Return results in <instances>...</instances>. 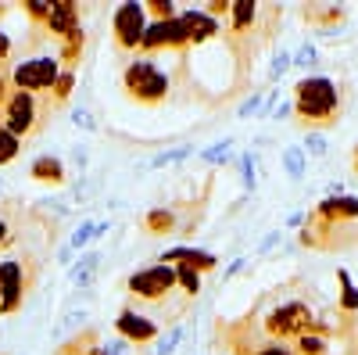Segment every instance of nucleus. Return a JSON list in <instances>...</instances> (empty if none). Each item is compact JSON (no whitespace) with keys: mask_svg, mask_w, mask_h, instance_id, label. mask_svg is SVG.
<instances>
[{"mask_svg":"<svg viewBox=\"0 0 358 355\" xmlns=\"http://www.w3.org/2000/svg\"><path fill=\"white\" fill-rule=\"evenodd\" d=\"M337 108V86L330 79H305V83H297V111L308 115V118H326V115H334Z\"/></svg>","mask_w":358,"mask_h":355,"instance_id":"f257e3e1","label":"nucleus"},{"mask_svg":"<svg viewBox=\"0 0 358 355\" xmlns=\"http://www.w3.org/2000/svg\"><path fill=\"white\" fill-rule=\"evenodd\" d=\"M176 280L183 284L187 291H201V273L194 270V265H179V270H176Z\"/></svg>","mask_w":358,"mask_h":355,"instance_id":"a211bd4d","label":"nucleus"},{"mask_svg":"<svg viewBox=\"0 0 358 355\" xmlns=\"http://www.w3.org/2000/svg\"><path fill=\"white\" fill-rule=\"evenodd\" d=\"M147 226H151L155 233H165V230H172V216L158 209V212H151V216H147Z\"/></svg>","mask_w":358,"mask_h":355,"instance_id":"6ab92c4d","label":"nucleus"},{"mask_svg":"<svg viewBox=\"0 0 358 355\" xmlns=\"http://www.w3.org/2000/svg\"><path fill=\"white\" fill-rule=\"evenodd\" d=\"M183 22H187V33H190L194 43H201V40H208L212 33H219V25H215L212 15H197V11H190V15H183Z\"/></svg>","mask_w":358,"mask_h":355,"instance_id":"f8f14e48","label":"nucleus"},{"mask_svg":"<svg viewBox=\"0 0 358 355\" xmlns=\"http://www.w3.org/2000/svg\"><path fill=\"white\" fill-rule=\"evenodd\" d=\"M251 22H255V4L251 0H236L233 4V29H244Z\"/></svg>","mask_w":358,"mask_h":355,"instance_id":"dca6fc26","label":"nucleus"},{"mask_svg":"<svg viewBox=\"0 0 358 355\" xmlns=\"http://www.w3.org/2000/svg\"><path fill=\"white\" fill-rule=\"evenodd\" d=\"M312 323V312H308V305H301V302H290V305H283V309H276L273 316H268V330L273 334H301L305 327Z\"/></svg>","mask_w":358,"mask_h":355,"instance_id":"6e6552de","label":"nucleus"},{"mask_svg":"<svg viewBox=\"0 0 358 355\" xmlns=\"http://www.w3.org/2000/svg\"><path fill=\"white\" fill-rule=\"evenodd\" d=\"M322 216H358V201L355 197H330V201H322Z\"/></svg>","mask_w":358,"mask_h":355,"instance_id":"2eb2a0df","label":"nucleus"},{"mask_svg":"<svg viewBox=\"0 0 358 355\" xmlns=\"http://www.w3.org/2000/svg\"><path fill=\"white\" fill-rule=\"evenodd\" d=\"M190 40V33H187V22L183 18H165V22H155V25H147L143 29V40H140V47H179V43H187Z\"/></svg>","mask_w":358,"mask_h":355,"instance_id":"39448f33","label":"nucleus"},{"mask_svg":"<svg viewBox=\"0 0 358 355\" xmlns=\"http://www.w3.org/2000/svg\"><path fill=\"white\" fill-rule=\"evenodd\" d=\"M8 97V83H4V76H0V101Z\"/></svg>","mask_w":358,"mask_h":355,"instance_id":"cd10ccee","label":"nucleus"},{"mask_svg":"<svg viewBox=\"0 0 358 355\" xmlns=\"http://www.w3.org/2000/svg\"><path fill=\"white\" fill-rule=\"evenodd\" d=\"M29 15H33V18H43L47 22V15H50V4H43V0H29Z\"/></svg>","mask_w":358,"mask_h":355,"instance_id":"5701e85b","label":"nucleus"},{"mask_svg":"<svg viewBox=\"0 0 358 355\" xmlns=\"http://www.w3.org/2000/svg\"><path fill=\"white\" fill-rule=\"evenodd\" d=\"M172 284H176V270H172V265H151V270L129 277V291L140 294V298H162V294L172 291Z\"/></svg>","mask_w":358,"mask_h":355,"instance_id":"20e7f679","label":"nucleus"},{"mask_svg":"<svg viewBox=\"0 0 358 355\" xmlns=\"http://www.w3.org/2000/svg\"><path fill=\"white\" fill-rule=\"evenodd\" d=\"M4 123H8V133L11 137H25L36 123V101L33 94H11L8 97V111H4Z\"/></svg>","mask_w":358,"mask_h":355,"instance_id":"423d86ee","label":"nucleus"},{"mask_svg":"<svg viewBox=\"0 0 358 355\" xmlns=\"http://www.w3.org/2000/svg\"><path fill=\"white\" fill-rule=\"evenodd\" d=\"M143 29H147V18L140 4H122L115 11V40L122 47H136L143 40Z\"/></svg>","mask_w":358,"mask_h":355,"instance_id":"0eeeda50","label":"nucleus"},{"mask_svg":"<svg viewBox=\"0 0 358 355\" xmlns=\"http://www.w3.org/2000/svg\"><path fill=\"white\" fill-rule=\"evenodd\" d=\"M118 330H122L129 341H151V337L158 334L151 319H147V316H136V312H129V309L118 316Z\"/></svg>","mask_w":358,"mask_h":355,"instance_id":"9b49d317","label":"nucleus"},{"mask_svg":"<svg viewBox=\"0 0 358 355\" xmlns=\"http://www.w3.org/2000/svg\"><path fill=\"white\" fill-rule=\"evenodd\" d=\"M18 155V137H11L8 130H0V165L11 162Z\"/></svg>","mask_w":358,"mask_h":355,"instance_id":"f3484780","label":"nucleus"},{"mask_svg":"<svg viewBox=\"0 0 358 355\" xmlns=\"http://www.w3.org/2000/svg\"><path fill=\"white\" fill-rule=\"evenodd\" d=\"M8 50H11V40H8L4 33H0V57H8Z\"/></svg>","mask_w":358,"mask_h":355,"instance_id":"a878e982","label":"nucleus"},{"mask_svg":"<svg viewBox=\"0 0 358 355\" xmlns=\"http://www.w3.org/2000/svg\"><path fill=\"white\" fill-rule=\"evenodd\" d=\"M208 11H212V15H219V11H229V4H226V0H222V4H219V0H215V4L208 8Z\"/></svg>","mask_w":358,"mask_h":355,"instance_id":"bb28decb","label":"nucleus"},{"mask_svg":"<svg viewBox=\"0 0 358 355\" xmlns=\"http://www.w3.org/2000/svg\"><path fill=\"white\" fill-rule=\"evenodd\" d=\"M322 337H308V334H301V351L305 355H322Z\"/></svg>","mask_w":358,"mask_h":355,"instance_id":"4be33fe9","label":"nucleus"},{"mask_svg":"<svg viewBox=\"0 0 358 355\" xmlns=\"http://www.w3.org/2000/svg\"><path fill=\"white\" fill-rule=\"evenodd\" d=\"M0 123H4V115H0Z\"/></svg>","mask_w":358,"mask_h":355,"instance_id":"c756f323","label":"nucleus"},{"mask_svg":"<svg viewBox=\"0 0 358 355\" xmlns=\"http://www.w3.org/2000/svg\"><path fill=\"white\" fill-rule=\"evenodd\" d=\"M29 172H33L36 180H43V183H62V176H65L62 162H57V158H50V155L36 158V162H33V169H29Z\"/></svg>","mask_w":358,"mask_h":355,"instance_id":"4468645a","label":"nucleus"},{"mask_svg":"<svg viewBox=\"0 0 358 355\" xmlns=\"http://www.w3.org/2000/svg\"><path fill=\"white\" fill-rule=\"evenodd\" d=\"M126 90L136 97V101H162L165 97V90H169V79H165V72H158L151 62H133L129 69H126Z\"/></svg>","mask_w":358,"mask_h":355,"instance_id":"f03ea898","label":"nucleus"},{"mask_svg":"<svg viewBox=\"0 0 358 355\" xmlns=\"http://www.w3.org/2000/svg\"><path fill=\"white\" fill-rule=\"evenodd\" d=\"M72 83H76L72 72H62V76H57V83H54V94H57V97H69V94H72Z\"/></svg>","mask_w":358,"mask_h":355,"instance_id":"412c9836","label":"nucleus"},{"mask_svg":"<svg viewBox=\"0 0 358 355\" xmlns=\"http://www.w3.org/2000/svg\"><path fill=\"white\" fill-rule=\"evenodd\" d=\"M341 284H344V309H358V291L351 287L348 273H341Z\"/></svg>","mask_w":358,"mask_h":355,"instance_id":"aec40b11","label":"nucleus"},{"mask_svg":"<svg viewBox=\"0 0 358 355\" xmlns=\"http://www.w3.org/2000/svg\"><path fill=\"white\" fill-rule=\"evenodd\" d=\"M62 69H57V57H33V62H22L15 69V86L22 94H33V90H47V86L57 83Z\"/></svg>","mask_w":358,"mask_h":355,"instance_id":"7ed1b4c3","label":"nucleus"},{"mask_svg":"<svg viewBox=\"0 0 358 355\" xmlns=\"http://www.w3.org/2000/svg\"><path fill=\"white\" fill-rule=\"evenodd\" d=\"M22 302V265L4 262L0 265V312H15Z\"/></svg>","mask_w":358,"mask_h":355,"instance_id":"1a4fd4ad","label":"nucleus"},{"mask_svg":"<svg viewBox=\"0 0 358 355\" xmlns=\"http://www.w3.org/2000/svg\"><path fill=\"white\" fill-rule=\"evenodd\" d=\"M258 355H290L283 344H265V348H258Z\"/></svg>","mask_w":358,"mask_h":355,"instance_id":"393cba45","label":"nucleus"},{"mask_svg":"<svg viewBox=\"0 0 358 355\" xmlns=\"http://www.w3.org/2000/svg\"><path fill=\"white\" fill-rule=\"evenodd\" d=\"M172 258H183V265H194L197 273H201V270H212V265H215V258L208 255V251H194V248H176V251H169L162 262H172Z\"/></svg>","mask_w":358,"mask_h":355,"instance_id":"ddd939ff","label":"nucleus"},{"mask_svg":"<svg viewBox=\"0 0 358 355\" xmlns=\"http://www.w3.org/2000/svg\"><path fill=\"white\" fill-rule=\"evenodd\" d=\"M4 237H8V226H4V219H0V241H4Z\"/></svg>","mask_w":358,"mask_h":355,"instance_id":"c85d7f7f","label":"nucleus"},{"mask_svg":"<svg viewBox=\"0 0 358 355\" xmlns=\"http://www.w3.org/2000/svg\"><path fill=\"white\" fill-rule=\"evenodd\" d=\"M47 29H50V33H57V36H76L79 33V15H76L72 0H57V4H50Z\"/></svg>","mask_w":358,"mask_h":355,"instance_id":"9d476101","label":"nucleus"},{"mask_svg":"<svg viewBox=\"0 0 358 355\" xmlns=\"http://www.w3.org/2000/svg\"><path fill=\"white\" fill-rule=\"evenodd\" d=\"M287 169L290 176H301V151H287Z\"/></svg>","mask_w":358,"mask_h":355,"instance_id":"b1692460","label":"nucleus"}]
</instances>
